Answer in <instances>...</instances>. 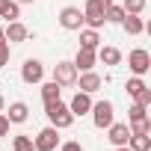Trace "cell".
Returning a JSON list of instances; mask_svg holds the SVG:
<instances>
[{
  "instance_id": "cell-26",
  "label": "cell",
  "mask_w": 151,
  "mask_h": 151,
  "mask_svg": "<svg viewBox=\"0 0 151 151\" xmlns=\"http://www.w3.org/2000/svg\"><path fill=\"white\" fill-rule=\"evenodd\" d=\"M133 104H139V107H145V110H148V107H151V89L145 86L139 95H133Z\"/></svg>"
},
{
  "instance_id": "cell-7",
  "label": "cell",
  "mask_w": 151,
  "mask_h": 151,
  "mask_svg": "<svg viewBox=\"0 0 151 151\" xmlns=\"http://www.w3.org/2000/svg\"><path fill=\"white\" fill-rule=\"evenodd\" d=\"M42 77H45V65H42L39 59H33V56L24 59V65H21V80L33 86V83H42Z\"/></svg>"
},
{
  "instance_id": "cell-27",
  "label": "cell",
  "mask_w": 151,
  "mask_h": 151,
  "mask_svg": "<svg viewBox=\"0 0 151 151\" xmlns=\"http://www.w3.org/2000/svg\"><path fill=\"white\" fill-rule=\"evenodd\" d=\"M6 65H9V42L0 39V68H6Z\"/></svg>"
},
{
  "instance_id": "cell-16",
  "label": "cell",
  "mask_w": 151,
  "mask_h": 151,
  "mask_svg": "<svg viewBox=\"0 0 151 151\" xmlns=\"http://www.w3.org/2000/svg\"><path fill=\"white\" fill-rule=\"evenodd\" d=\"M80 47H86V50H98V47H101V36H98V30H92V27L80 30Z\"/></svg>"
},
{
  "instance_id": "cell-29",
  "label": "cell",
  "mask_w": 151,
  "mask_h": 151,
  "mask_svg": "<svg viewBox=\"0 0 151 151\" xmlns=\"http://www.w3.org/2000/svg\"><path fill=\"white\" fill-rule=\"evenodd\" d=\"M59 151H83V145L71 139V142H62V145H59Z\"/></svg>"
},
{
  "instance_id": "cell-8",
  "label": "cell",
  "mask_w": 151,
  "mask_h": 151,
  "mask_svg": "<svg viewBox=\"0 0 151 151\" xmlns=\"http://www.w3.org/2000/svg\"><path fill=\"white\" fill-rule=\"evenodd\" d=\"M59 24H62V30H83V12L77 9V6H65L62 12H59Z\"/></svg>"
},
{
  "instance_id": "cell-9",
  "label": "cell",
  "mask_w": 151,
  "mask_h": 151,
  "mask_svg": "<svg viewBox=\"0 0 151 151\" xmlns=\"http://www.w3.org/2000/svg\"><path fill=\"white\" fill-rule=\"evenodd\" d=\"M74 86H80V92L95 95V92L104 86V80H101V74H95V71H80V74H77V83H74Z\"/></svg>"
},
{
  "instance_id": "cell-33",
  "label": "cell",
  "mask_w": 151,
  "mask_h": 151,
  "mask_svg": "<svg viewBox=\"0 0 151 151\" xmlns=\"http://www.w3.org/2000/svg\"><path fill=\"white\" fill-rule=\"evenodd\" d=\"M116 151H130V148H127V145H119V148H116Z\"/></svg>"
},
{
  "instance_id": "cell-10",
  "label": "cell",
  "mask_w": 151,
  "mask_h": 151,
  "mask_svg": "<svg viewBox=\"0 0 151 151\" xmlns=\"http://www.w3.org/2000/svg\"><path fill=\"white\" fill-rule=\"evenodd\" d=\"M3 36H6L9 45H18V42H27V39H30V30H27L21 21H9V24L3 27Z\"/></svg>"
},
{
  "instance_id": "cell-21",
  "label": "cell",
  "mask_w": 151,
  "mask_h": 151,
  "mask_svg": "<svg viewBox=\"0 0 151 151\" xmlns=\"http://www.w3.org/2000/svg\"><path fill=\"white\" fill-rule=\"evenodd\" d=\"M127 127H130V133H151V119H148V116H142V119H133Z\"/></svg>"
},
{
  "instance_id": "cell-32",
  "label": "cell",
  "mask_w": 151,
  "mask_h": 151,
  "mask_svg": "<svg viewBox=\"0 0 151 151\" xmlns=\"http://www.w3.org/2000/svg\"><path fill=\"white\" fill-rule=\"evenodd\" d=\"M98 3H101V6H110V3H113V0H98Z\"/></svg>"
},
{
  "instance_id": "cell-3",
  "label": "cell",
  "mask_w": 151,
  "mask_h": 151,
  "mask_svg": "<svg viewBox=\"0 0 151 151\" xmlns=\"http://www.w3.org/2000/svg\"><path fill=\"white\" fill-rule=\"evenodd\" d=\"M127 68L133 71V77L148 74V68H151V53H148L145 47H133V50L127 53Z\"/></svg>"
},
{
  "instance_id": "cell-35",
  "label": "cell",
  "mask_w": 151,
  "mask_h": 151,
  "mask_svg": "<svg viewBox=\"0 0 151 151\" xmlns=\"http://www.w3.org/2000/svg\"><path fill=\"white\" fill-rule=\"evenodd\" d=\"M0 39H6V36H3V27H0Z\"/></svg>"
},
{
  "instance_id": "cell-14",
  "label": "cell",
  "mask_w": 151,
  "mask_h": 151,
  "mask_svg": "<svg viewBox=\"0 0 151 151\" xmlns=\"http://www.w3.org/2000/svg\"><path fill=\"white\" fill-rule=\"evenodd\" d=\"M95 62H98L95 50H86V47H80V50H77V56H74V68H77V71H92V68H95Z\"/></svg>"
},
{
  "instance_id": "cell-2",
  "label": "cell",
  "mask_w": 151,
  "mask_h": 151,
  "mask_svg": "<svg viewBox=\"0 0 151 151\" xmlns=\"http://www.w3.org/2000/svg\"><path fill=\"white\" fill-rule=\"evenodd\" d=\"M92 122H95V127L98 130H104V127H110L113 122H116V110H113V101H92Z\"/></svg>"
},
{
  "instance_id": "cell-1",
  "label": "cell",
  "mask_w": 151,
  "mask_h": 151,
  "mask_svg": "<svg viewBox=\"0 0 151 151\" xmlns=\"http://www.w3.org/2000/svg\"><path fill=\"white\" fill-rule=\"evenodd\" d=\"M45 113H47V119H50V124H53L56 130H65V127L74 124V116H71L68 104H62V98L53 101V104H45Z\"/></svg>"
},
{
  "instance_id": "cell-15",
  "label": "cell",
  "mask_w": 151,
  "mask_h": 151,
  "mask_svg": "<svg viewBox=\"0 0 151 151\" xmlns=\"http://www.w3.org/2000/svg\"><path fill=\"white\" fill-rule=\"evenodd\" d=\"M95 56H98L104 65H119V62H122V50H119V47H110V45H101V47L95 50Z\"/></svg>"
},
{
  "instance_id": "cell-25",
  "label": "cell",
  "mask_w": 151,
  "mask_h": 151,
  "mask_svg": "<svg viewBox=\"0 0 151 151\" xmlns=\"http://www.w3.org/2000/svg\"><path fill=\"white\" fill-rule=\"evenodd\" d=\"M124 89H127V95L133 98V95H139V92L145 89V80H142V77H130V80L124 83Z\"/></svg>"
},
{
  "instance_id": "cell-6",
  "label": "cell",
  "mask_w": 151,
  "mask_h": 151,
  "mask_svg": "<svg viewBox=\"0 0 151 151\" xmlns=\"http://www.w3.org/2000/svg\"><path fill=\"white\" fill-rule=\"evenodd\" d=\"M56 145H59V130L53 124H47L45 130H39L36 139H33V148L36 151H56Z\"/></svg>"
},
{
  "instance_id": "cell-13",
  "label": "cell",
  "mask_w": 151,
  "mask_h": 151,
  "mask_svg": "<svg viewBox=\"0 0 151 151\" xmlns=\"http://www.w3.org/2000/svg\"><path fill=\"white\" fill-rule=\"evenodd\" d=\"M6 119H9V124H24V122L30 119V107H27L24 101H15V104H9Z\"/></svg>"
},
{
  "instance_id": "cell-19",
  "label": "cell",
  "mask_w": 151,
  "mask_h": 151,
  "mask_svg": "<svg viewBox=\"0 0 151 151\" xmlns=\"http://www.w3.org/2000/svg\"><path fill=\"white\" fill-rule=\"evenodd\" d=\"M59 95H62V86H59L56 80H50V83H45V86H42V101H45V104L59 101Z\"/></svg>"
},
{
  "instance_id": "cell-30",
  "label": "cell",
  "mask_w": 151,
  "mask_h": 151,
  "mask_svg": "<svg viewBox=\"0 0 151 151\" xmlns=\"http://www.w3.org/2000/svg\"><path fill=\"white\" fill-rule=\"evenodd\" d=\"M6 133H9V119L0 113V136H6Z\"/></svg>"
},
{
  "instance_id": "cell-12",
  "label": "cell",
  "mask_w": 151,
  "mask_h": 151,
  "mask_svg": "<svg viewBox=\"0 0 151 151\" xmlns=\"http://www.w3.org/2000/svg\"><path fill=\"white\" fill-rule=\"evenodd\" d=\"M68 110H71V116H74V119H77V116H86V113L92 110V95H89V92H77V95L71 98Z\"/></svg>"
},
{
  "instance_id": "cell-11",
  "label": "cell",
  "mask_w": 151,
  "mask_h": 151,
  "mask_svg": "<svg viewBox=\"0 0 151 151\" xmlns=\"http://www.w3.org/2000/svg\"><path fill=\"white\" fill-rule=\"evenodd\" d=\"M107 139L119 148V145H127V139H130V127L124 124V122H113L110 127H107Z\"/></svg>"
},
{
  "instance_id": "cell-18",
  "label": "cell",
  "mask_w": 151,
  "mask_h": 151,
  "mask_svg": "<svg viewBox=\"0 0 151 151\" xmlns=\"http://www.w3.org/2000/svg\"><path fill=\"white\" fill-rule=\"evenodd\" d=\"M122 27L127 30V36H139V33L145 30V21H142L139 15H124V21H122Z\"/></svg>"
},
{
  "instance_id": "cell-4",
  "label": "cell",
  "mask_w": 151,
  "mask_h": 151,
  "mask_svg": "<svg viewBox=\"0 0 151 151\" xmlns=\"http://www.w3.org/2000/svg\"><path fill=\"white\" fill-rule=\"evenodd\" d=\"M83 24H89L92 30L107 24V6H101L98 0H86V9H83Z\"/></svg>"
},
{
  "instance_id": "cell-23",
  "label": "cell",
  "mask_w": 151,
  "mask_h": 151,
  "mask_svg": "<svg viewBox=\"0 0 151 151\" xmlns=\"http://www.w3.org/2000/svg\"><path fill=\"white\" fill-rule=\"evenodd\" d=\"M107 21H110V24H122V21H124V9L116 6V3H110V6H107Z\"/></svg>"
},
{
  "instance_id": "cell-5",
  "label": "cell",
  "mask_w": 151,
  "mask_h": 151,
  "mask_svg": "<svg viewBox=\"0 0 151 151\" xmlns=\"http://www.w3.org/2000/svg\"><path fill=\"white\" fill-rule=\"evenodd\" d=\"M53 80H56L62 89L74 86V83H77V68H74V62H68V59L56 62V65H53Z\"/></svg>"
},
{
  "instance_id": "cell-20",
  "label": "cell",
  "mask_w": 151,
  "mask_h": 151,
  "mask_svg": "<svg viewBox=\"0 0 151 151\" xmlns=\"http://www.w3.org/2000/svg\"><path fill=\"white\" fill-rule=\"evenodd\" d=\"M0 18H9V21L21 18V9H18L15 0H0Z\"/></svg>"
},
{
  "instance_id": "cell-31",
  "label": "cell",
  "mask_w": 151,
  "mask_h": 151,
  "mask_svg": "<svg viewBox=\"0 0 151 151\" xmlns=\"http://www.w3.org/2000/svg\"><path fill=\"white\" fill-rule=\"evenodd\" d=\"M6 110V101H3V95H0V113H3Z\"/></svg>"
},
{
  "instance_id": "cell-22",
  "label": "cell",
  "mask_w": 151,
  "mask_h": 151,
  "mask_svg": "<svg viewBox=\"0 0 151 151\" xmlns=\"http://www.w3.org/2000/svg\"><path fill=\"white\" fill-rule=\"evenodd\" d=\"M122 9H124V15H142L145 0H124V3H122Z\"/></svg>"
},
{
  "instance_id": "cell-28",
  "label": "cell",
  "mask_w": 151,
  "mask_h": 151,
  "mask_svg": "<svg viewBox=\"0 0 151 151\" xmlns=\"http://www.w3.org/2000/svg\"><path fill=\"white\" fill-rule=\"evenodd\" d=\"M142 116H148V110H145V107H139V104H133V107H130V113H127V122L142 119Z\"/></svg>"
},
{
  "instance_id": "cell-17",
  "label": "cell",
  "mask_w": 151,
  "mask_h": 151,
  "mask_svg": "<svg viewBox=\"0 0 151 151\" xmlns=\"http://www.w3.org/2000/svg\"><path fill=\"white\" fill-rule=\"evenodd\" d=\"M127 148H130V151H151V136H148V133H130Z\"/></svg>"
},
{
  "instance_id": "cell-24",
  "label": "cell",
  "mask_w": 151,
  "mask_h": 151,
  "mask_svg": "<svg viewBox=\"0 0 151 151\" xmlns=\"http://www.w3.org/2000/svg\"><path fill=\"white\" fill-rule=\"evenodd\" d=\"M12 151H36L33 148V136H15V142H12Z\"/></svg>"
},
{
  "instance_id": "cell-34",
  "label": "cell",
  "mask_w": 151,
  "mask_h": 151,
  "mask_svg": "<svg viewBox=\"0 0 151 151\" xmlns=\"http://www.w3.org/2000/svg\"><path fill=\"white\" fill-rule=\"evenodd\" d=\"M15 3H18V6H21V3H33V0H15Z\"/></svg>"
}]
</instances>
